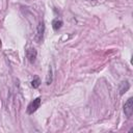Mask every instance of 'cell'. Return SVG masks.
Returning a JSON list of instances; mask_svg holds the SVG:
<instances>
[{
    "mask_svg": "<svg viewBox=\"0 0 133 133\" xmlns=\"http://www.w3.org/2000/svg\"><path fill=\"white\" fill-rule=\"evenodd\" d=\"M41 104H42V99L41 98H36L33 101H31L27 106V113L28 114H33L39 108Z\"/></svg>",
    "mask_w": 133,
    "mask_h": 133,
    "instance_id": "1",
    "label": "cell"
},
{
    "mask_svg": "<svg viewBox=\"0 0 133 133\" xmlns=\"http://www.w3.org/2000/svg\"><path fill=\"white\" fill-rule=\"evenodd\" d=\"M124 113L127 117H130L133 113V98H129L124 104Z\"/></svg>",
    "mask_w": 133,
    "mask_h": 133,
    "instance_id": "2",
    "label": "cell"
},
{
    "mask_svg": "<svg viewBox=\"0 0 133 133\" xmlns=\"http://www.w3.org/2000/svg\"><path fill=\"white\" fill-rule=\"evenodd\" d=\"M44 33H45V23L44 22H39L37 27H36V34H35V41L37 43L42 42Z\"/></svg>",
    "mask_w": 133,
    "mask_h": 133,
    "instance_id": "3",
    "label": "cell"
},
{
    "mask_svg": "<svg viewBox=\"0 0 133 133\" xmlns=\"http://www.w3.org/2000/svg\"><path fill=\"white\" fill-rule=\"evenodd\" d=\"M37 56V52L34 48H28L26 50V57L29 60V62H34Z\"/></svg>",
    "mask_w": 133,
    "mask_h": 133,
    "instance_id": "4",
    "label": "cell"
},
{
    "mask_svg": "<svg viewBox=\"0 0 133 133\" xmlns=\"http://www.w3.org/2000/svg\"><path fill=\"white\" fill-rule=\"evenodd\" d=\"M130 88V83L128 81H123L119 84V95L123 96L126 91H128V89Z\"/></svg>",
    "mask_w": 133,
    "mask_h": 133,
    "instance_id": "5",
    "label": "cell"
},
{
    "mask_svg": "<svg viewBox=\"0 0 133 133\" xmlns=\"http://www.w3.org/2000/svg\"><path fill=\"white\" fill-rule=\"evenodd\" d=\"M62 21L60 20V19H54L53 21H52V28L55 30V31H57L58 29H60L61 28V26H62Z\"/></svg>",
    "mask_w": 133,
    "mask_h": 133,
    "instance_id": "6",
    "label": "cell"
},
{
    "mask_svg": "<svg viewBox=\"0 0 133 133\" xmlns=\"http://www.w3.org/2000/svg\"><path fill=\"white\" fill-rule=\"evenodd\" d=\"M52 80H53V69H52V66H50L49 68V71H48L47 78H46V84L47 85H50L52 83Z\"/></svg>",
    "mask_w": 133,
    "mask_h": 133,
    "instance_id": "7",
    "label": "cell"
},
{
    "mask_svg": "<svg viewBox=\"0 0 133 133\" xmlns=\"http://www.w3.org/2000/svg\"><path fill=\"white\" fill-rule=\"evenodd\" d=\"M39 85H41V80H39V78H38L37 76H35V77L33 78V80L31 81V86H32L33 88H37Z\"/></svg>",
    "mask_w": 133,
    "mask_h": 133,
    "instance_id": "8",
    "label": "cell"
}]
</instances>
